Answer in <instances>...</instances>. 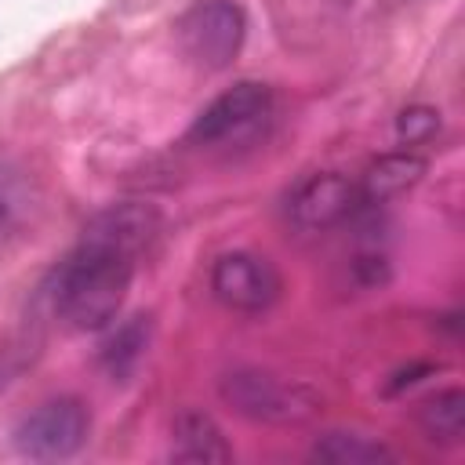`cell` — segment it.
I'll return each mask as SVG.
<instances>
[{"instance_id": "1", "label": "cell", "mask_w": 465, "mask_h": 465, "mask_svg": "<svg viewBox=\"0 0 465 465\" xmlns=\"http://www.w3.org/2000/svg\"><path fill=\"white\" fill-rule=\"evenodd\" d=\"M134 272V258L80 240L73 254L58 265L51 283L54 312L76 331H102L116 320L127 283Z\"/></svg>"}, {"instance_id": "2", "label": "cell", "mask_w": 465, "mask_h": 465, "mask_svg": "<svg viewBox=\"0 0 465 465\" xmlns=\"http://www.w3.org/2000/svg\"><path fill=\"white\" fill-rule=\"evenodd\" d=\"M247 18L232 0H196L178 18V44L200 69H225L243 47Z\"/></svg>"}, {"instance_id": "3", "label": "cell", "mask_w": 465, "mask_h": 465, "mask_svg": "<svg viewBox=\"0 0 465 465\" xmlns=\"http://www.w3.org/2000/svg\"><path fill=\"white\" fill-rule=\"evenodd\" d=\"M87 432H91L87 407L73 396H58V400L40 403L33 414L18 421L15 447L36 461H58V458L76 454L87 443Z\"/></svg>"}, {"instance_id": "4", "label": "cell", "mask_w": 465, "mask_h": 465, "mask_svg": "<svg viewBox=\"0 0 465 465\" xmlns=\"http://www.w3.org/2000/svg\"><path fill=\"white\" fill-rule=\"evenodd\" d=\"M211 291L232 312H265L280 298L283 280L269 258L251 254V251H232L214 262Z\"/></svg>"}, {"instance_id": "5", "label": "cell", "mask_w": 465, "mask_h": 465, "mask_svg": "<svg viewBox=\"0 0 465 465\" xmlns=\"http://www.w3.org/2000/svg\"><path fill=\"white\" fill-rule=\"evenodd\" d=\"M272 109V91L258 80H240L229 91H222L189 127V142L196 145H218L229 138H240L254 131Z\"/></svg>"}, {"instance_id": "6", "label": "cell", "mask_w": 465, "mask_h": 465, "mask_svg": "<svg viewBox=\"0 0 465 465\" xmlns=\"http://www.w3.org/2000/svg\"><path fill=\"white\" fill-rule=\"evenodd\" d=\"M222 400L254 421H298L309 414V396L262 371H232L222 378Z\"/></svg>"}, {"instance_id": "7", "label": "cell", "mask_w": 465, "mask_h": 465, "mask_svg": "<svg viewBox=\"0 0 465 465\" xmlns=\"http://www.w3.org/2000/svg\"><path fill=\"white\" fill-rule=\"evenodd\" d=\"M160 232V214L149 203H113L105 211H98L87 225L80 240H91L98 247L120 251L127 258H138Z\"/></svg>"}, {"instance_id": "8", "label": "cell", "mask_w": 465, "mask_h": 465, "mask_svg": "<svg viewBox=\"0 0 465 465\" xmlns=\"http://www.w3.org/2000/svg\"><path fill=\"white\" fill-rule=\"evenodd\" d=\"M360 203V189L327 171V174H312L309 182L298 185V193L291 196V222L305 232H316V229H331L338 225L345 214H352V207Z\"/></svg>"}, {"instance_id": "9", "label": "cell", "mask_w": 465, "mask_h": 465, "mask_svg": "<svg viewBox=\"0 0 465 465\" xmlns=\"http://www.w3.org/2000/svg\"><path fill=\"white\" fill-rule=\"evenodd\" d=\"M174 461H193V465H218V461H232V447L225 443L218 421L203 411H178L174 418V447H171Z\"/></svg>"}, {"instance_id": "10", "label": "cell", "mask_w": 465, "mask_h": 465, "mask_svg": "<svg viewBox=\"0 0 465 465\" xmlns=\"http://www.w3.org/2000/svg\"><path fill=\"white\" fill-rule=\"evenodd\" d=\"M425 174V156L418 153H389V156H378L367 174H363V185H360V200L363 203H385L400 193H407L411 185H418Z\"/></svg>"}, {"instance_id": "11", "label": "cell", "mask_w": 465, "mask_h": 465, "mask_svg": "<svg viewBox=\"0 0 465 465\" xmlns=\"http://www.w3.org/2000/svg\"><path fill=\"white\" fill-rule=\"evenodd\" d=\"M312 458L316 461H327V465H378V461H396V454L381 440H371V436H360V432H327V436H320L316 447H312Z\"/></svg>"}, {"instance_id": "12", "label": "cell", "mask_w": 465, "mask_h": 465, "mask_svg": "<svg viewBox=\"0 0 465 465\" xmlns=\"http://www.w3.org/2000/svg\"><path fill=\"white\" fill-rule=\"evenodd\" d=\"M418 425L436 443H458L465 436V392L443 389L418 407Z\"/></svg>"}, {"instance_id": "13", "label": "cell", "mask_w": 465, "mask_h": 465, "mask_svg": "<svg viewBox=\"0 0 465 465\" xmlns=\"http://www.w3.org/2000/svg\"><path fill=\"white\" fill-rule=\"evenodd\" d=\"M145 345H149V320H145V316H134V320L120 323V327L105 338V345H102V367H105L113 378H127V374L138 367Z\"/></svg>"}, {"instance_id": "14", "label": "cell", "mask_w": 465, "mask_h": 465, "mask_svg": "<svg viewBox=\"0 0 465 465\" xmlns=\"http://www.w3.org/2000/svg\"><path fill=\"white\" fill-rule=\"evenodd\" d=\"M436 131H440V113L429 109V105H411V109H403L400 120H396V134H400L403 145H421V142H429Z\"/></svg>"}]
</instances>
